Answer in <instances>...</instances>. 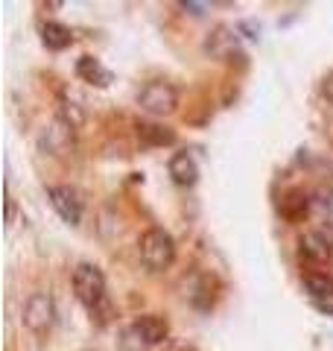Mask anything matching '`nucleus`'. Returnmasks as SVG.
<instances>
[{"label":"nucleus","instance_id":"9d476101","mask_svg":"<svg viewBox=\"0 0 333 351\" xmlns=\"http://www.w3.org/2000/svg\"><path fill=\"white\" fill-rule=\"evenodd\" d=\"M138 135H140L143 144H149V147H170V144H175V132L166 129V126H158V123H140Z\"/></svg>","mask_w":333,"mask_h":351},{"label":"nucleus","instance_id":"7ed1b4c3","mask_svg":"<svg viewBox=\"0 0 333 351\" xmlns=\"http://www.w3.org/2000/svg\"><path fill=\"white\" fill-rule=\"evenodd\" d=\"M138 106H140L147 114H155V117L173 114L175 106H179V91H175L170 82H149V85L140 88Z\"/></svg>","mask_w":333,"mask_h":351},{"label":"nucleus","instance_id":"4468645a","mask_svg":"<svg viewBox=\"0 0 333 351\" xmlns=\"http://www.w3.org/2000/svg\"><path fill=\"white\" fill-rule=\"evenodd\" d=\"M62 117H64V123H68L71 129H79L85 123V114H82V108L76 103H62Z\"/></svg>","mask_w":333,"mask_h":351},{"label":"nucleus","instance_id":"ddd939ff","mask_svg":"<svg viewBox=\"0 0 333 351\" xmlns=\"http://www.w3.org/2000/svg\"><path fill=\"white\" fill-rule=\"evenodd\" d=\"M301 252L304 255H310V258H328V252H330V246H328V240L321 237V234H307L304 240H301Z\"/></svg>","mask_w":333,"mask_h":351},{"label":"nucleus","instance_id":"a211bd4d","mask_svg":"<svg viewBox=\"0 0 333 351\" xmlns=\"http://www.w3.org/2000/svg\"><path fill=\"white\" fill-rule=\"evenodd\" d=\"M12 219H15V199L6 196V223H12Z\"/></svg>","mask_w":333,"mask_h":351},{"label":"nucleus","instance_id":"f257e3e1","mask_svg":"<svg viewBox=\"0 0 333 351\" xmlns=\"http://www.w3.org/2000/svg\"><path fill=\"white\" fill-rule=\"evenodd\" d=\"M140 261L147 269H166L170 263L175 261V240L170 232H164V228H149V232H143L140 237Z\"/></svg>","mask_w":333,"mask_h":351},{"label":"nucleus","instance_id":"39448f33","mask_svg":"<svg viewBox=\"0 0 333 351\" xmlns=\"http://www.w3.org/2000/svg\"><path fill=\"white\" fill-rule=\"evenodd\" d=\"M47 199L50 205L56 208V214H59L68 226H79L82 219V199L79 193H76L71 184H50L47 188Z\"/></svg>","mask_w":333,"mask_h":351},{"label":"nucleus","instance_id":"f03ea898","mask_svg":"<svg viewBox=\"0 0 333 351\" xmlns=\"http://www.w3.org/2000/svg\"><path fill=\"white\" fill-rule=\"evenodd\" d=\"M73 293L88 311H99L106 304V276L94 263H79L73 269Z\"/></svg>","mask_w":333,"mask_h":351},{"label":"nucleus","instance_id":"423d86ee","mask_svg":"<svg viewBox=\"0 0 333 351\" xmlns=\"http://www.w3.org/2000/svg\"><path fill=\"white\" fill-rule=\"evenodd\" d=\"M126 334L140 339V346H158V343H164V339H166V334H170V325H166L164 316L147 313V316H140V319L132 325Z\"/></svg>","mask_w":333,"mask_h":351},{"label":"nucleus","instance_id":"0eeeda50","mask_svg":"<svg viewBox=\"0 0 333 351\" xmlns=\"http://www.w3.org/2000/svg\"><path fill=\"white\" fill-rule=\"evenodd\" d=\"M166 170H170V179L175 184H182V188H193L199 182V164L190 152H175L170 164H166Z\"/></svg>","mask_w":333,"mask_h":351},{"label":"nucleus","instance_id":"20e7f679","mask_svg":"<svg viewBox=\"0 0 333 351\" xmlns=\"http://www.w3.org/2000/svg\"><path fill=\"white\" fill-rule=\"evenodd\" d=\"M56 322V304L50 293H32L24 307V325L32 334H47Z\"/></svg>","mask_w":333,"mask_h":351},{"label":"nucleus","instance_id":"6e6552de","mask_svg":"<svg viewBox=\"0 0 333 351\" xmlns=\"http://www.w3.org/2000/svg\"><path fill=\"white\" fill-rule=\"evenodd\" d=\"M41 41L47 50L59 53V50H68L73 44V32L64 24H59V21H47V24L41 27Z\"/></svg>","mask_w":333,"mask_h":351},{"label":"nucleus","instance_id":"2eb2a0df","mask_svg":"<svg viewBox=\"0 0 333 351\" xmlns=\"http://www.w3.org/2000/svg\"><path fill=\"white\" fill-rule=\"evenodd\" d=\"M316 208H321V211L333 214V188L328 191H319V199H316Z\"/></svg>","mask_w":333,"mask_h":351},{"label":"nucleus","instance_id":"1a4fd4ad","mask_svg":"<svg viewBox=\"0 0 333 351\" xmlns=\"http://www.w3.org/2000/svg\"><path fill=\"white\" fill-rule=\"evenodd\" d=\"M76 76L97 85V88L111 85V71H106L103 64H99V59H94V56H82L79 62H76Z\"/></svg>","mask_w":333,"mask_h":351},{"label":"nucleus","instance_id":"f8f14e48","mask_svg":"<svg viewBox=\"0 0 333 351\" xmlns=\"http://www.w3.org/2000/svg\"><path fill=\"white\" fill-rule=\"evenodd\" d=\"M307 208H310V199H307L304 193H290V196H286V199L281 202V214H284L286 219H293V223H298V219H304Z\"/></svg>","mask_w":333,"mask_h":351},{"label":"nucleus","instance_id":"dca6fc26","mask_svg":"<svg viewBox=\"0 0 333 351\" xmlns=\"http://www.w3.org/2000/svg\"><path fill=\"white\" fill-rule=\"evenodd\" d=\"M182 9H184V12H190V15H205V3H193V0H182V3H179Z\"/></svg>","mask_w":333,"mask_h":351},{"label":"nucleus","instance_id":"f3484780","mask_svg":"<svg viewBox=\"0 0 333 351\" xmlns=\"http://www.w3.org/2000/svg\"><path fill=\"white\" fill-rule=\"evenodd\" d=\"M321 94H325V100L333 106V71L325 76V82H321Z\"/></svg>","mask_w":333,"mask_h":351},{"label":"nucleus","instance_id":"9b49d317","mask_svg":"<svg viewBox=\"0 0 333 351\" xmlns=\"http://www.w3.org/2000/svg\"><path fill=\"white\" fill-rule=\"evenodd\" d=\"M307 293L313 295V302H330L333 299V278L325 276V272H310L304 278Z\"/></svg>","mask_w":333,"mask_h":351}]
</instances>
